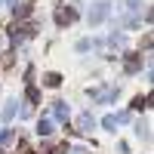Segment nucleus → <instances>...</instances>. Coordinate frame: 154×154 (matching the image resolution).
<instances>
[{
  "mask_svg": "<svg viewBox=\"0 0 154 154\" xmlns=\"http://www.w3.org/2000/svg\"><path fill=\"white\" fill-rule=\"evenodd\" d=\"M74 19H77V12H74L71 6H59V9H56V22H59V25H71Z\"/></svg>",
  "mask_w": 154,
  "mask_h": 154,
  "instance_id": "nucleus-1",
  "label": "nucleus"
},
{
  "mask_svg": "<svg viewBox=\"0 0 154 154\" xmlns=\"http://www.w3.org/2000/svg\"><path fill=\"white\" fill-rule=\"evenodd\" d=\"M37 133H40V136H49V133H53V120H40V123H37Z\"/></svg>",
  "mask_w": 154,
  "mask_h": 154,
  "instance_id": "nucleus-2",
  "label": "nucleus"
},
{
  "mask_svg": "<svg viewBox=\"0 0 154 154\" xmlns=\"http://www.w3.org/2000/svg\"><path fill=\"white\" fill-rule=\"evenodd\" d=\"M43 83H46V86H59V83H62V77H59V74H46V77H43Z\"/></svg>",
  "mask_w": 154,
  "mask_h": 154,
  "instance_id": "nucleus-3",
  "label": "nucleus"
},
{
  "mask_svg": "<svg viewBox=\"0 0 154 154\" xmlns=\"http://www.w3.org/2000/svg\"><path fill=\"white\" fill-rule=\"evenodd\" d=\"M136 68H139V59L130 56V59H126V71H136Z\"/></svg>",
  "mask_w": 154,
  "mask_h": 154,
  "instance_id": "nucleus-4",
  "label": "nucleus"
},
{
  "mask_svg": "<svg viewBox=\"0 0 154 154\" xmlns=\"http://www.w3.org/2000/svg\"><path fill=\"white\" fill-rule=\"evenodd\" d=\"M145 102H148V96H136V102H133V108H145Z\"/></svg>",
  "mask_w": 154,
  "mask_h": 154,
  "instance_id": "nucleus-5",
  "label": "nucleus"
},
{
  "mask_svg": "<svg viewBox=\"0 0 154 154\" xmlns=\"http://www.w3.org/2000/svg\"><path fill=\"white\" fill-rule=\"evenodd\" d=\"M37 99H40V93H37V89L31 86V89H28V102H37Z\"/></svg>",
  "mask_w": 154,
  "mask_h": 154,
  "instance_id": "nucleus-6",
  "label": "nucleus"
}]
</instances>
